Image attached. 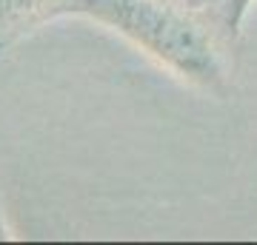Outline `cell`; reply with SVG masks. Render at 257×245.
Instances as JSON below:
<instances>
[{"mask_svg": "<svg viewBox=\"0 0 257 245\" xmlns=\"http://www.w3.org/2000/svg\"><path fill=\"white\" fill-rule=\"evenodd\" d=\"M60 18H83L109 29L146 57L209 94H223L229 80L211 37L192 18L163 0H66Z\"/></svg>", "mask_w": 257, "mask_h": 245, "instance_id": "cell-1", "label": "cell"}, {"mask_svg": "<svg viewBox=\"0 0 257 245\" xmlns=\"http://www.w3.org/2000/svg\"><path fill=\"white\" fill-rule=\"evenodd\" d=\"M66 0H0V52L15 40L60 18Z\"/></svg>", "mask_w": 257, "mask_h": 245, "instance_id": "cell-2", "label": "cell"}, {"mask_svg": "<svg viewBox=\"0 0 257 245\" xmlns=\"http://www.w3.org/2000/svg\"><path fill=\"white\" fill-rule=\"evenodd\" d=\"M257 0H223V26L229 35H240L248 12L254 9Z\"/></svg>", "mask_w": 257, "mask_h": 245, "instance_id": "cell-3", "label": "cell"}, {"mask_svg": "<svg viewBox=\"0 0 257 245\" xmlns=\"http://www.w3.org/2000/svg\"><path fill=\"white\" fill-rule=\"evenodd\" d=\"M163 3H172L177 9H186V12H200L209 0H163Z\"/></svg>", "mask_w": 257, "mask_h": 245, "instance_id": "cell-4", "label": "cell"}]
</instances>
